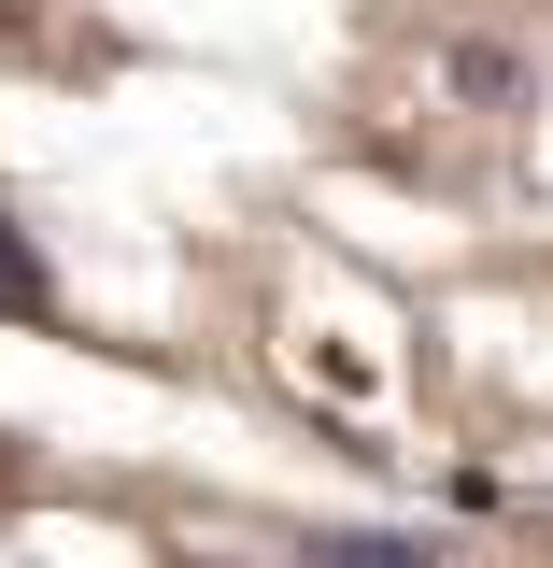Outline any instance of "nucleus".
Listing matches in <instances>:
<instances>
[{
    "label": "nucleus",
    "mask_w": 553,
    "mask_h": 568,
    "mask_svg": "<svg viewBox=\"0 0 553 568\" xmlns=\"http://www.w3.org/2000/svg\"><path fill=\"white\" fill-rule=\"evenodd\" d=\"M0 313H58V271H43V242L0 213Z\"/></svg>",
    "instance_id": "f257e3e1"
}]
</instances>
